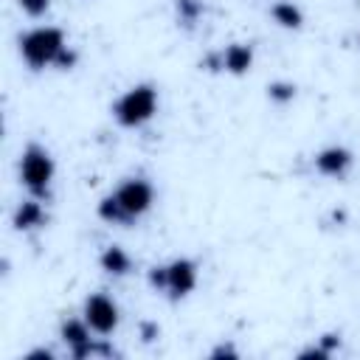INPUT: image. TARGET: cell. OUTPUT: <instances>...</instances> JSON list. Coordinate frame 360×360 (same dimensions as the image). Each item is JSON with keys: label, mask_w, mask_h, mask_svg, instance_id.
<instances>
[{"label": "cell", "mask_w": 360, "mask_h": 360, "mask_svg": "<svg viewBox=\"0 0 360 360\" xmlns=\"http://www.w3.org/2000/svg\"><path fill=\"white\" fill-rule=\"evenodd\" d=\"M267 98L276 104H287L295 98V84L292 82H270L267 84Z\"/></svg>", "instance_id": "13"}, {"label": "cell", "mask_w": 360, "mask_h": 360, "mask_svg": "<svg viewBox=\"0 0 360 360\" xmlns=\"http://www.w3.org/2000/svg\"><path fill=\"white\" fill-rule=\"evenodd\" d=\"M219 68L231 76H245L253 68V45L248 42H231L219 53Z\"/></svg>", "instance_id": "9"}, {"label": "cell", "mask_w": 360, "mask_h": 360, "mask_svg": "<svg viewBox=\"0 0 360 360\" xmlns=\"http://www.w3.org/2000/svg\"><path fill=\"white\" fill-rule=\"evenodd\" d=\"M155 205V186L146 177H124L110 194H104L96 205L98 219L107 225H132Z\"/></svg>", "instance_id": "1"}, {"label": "cell", "mask_w": 360, "mask_h": 360, "mask_svg": "<svg viewBox=\"0 0 360 360\" xmlns=\"http://www.w3.org/2000/svg\"><path fill=\"white\" fill-rule=\"evenodd\" d=\"M17 6H20L28 17H42V14H48L51 0H17Z\"/></svg>", "instance_id": "15"}, {"label": "cell", "mask_w": 360, "mask_h": 360, "mask_svg": "<svg viewBox=\"0 0 360 360\" xmlns=\"http://www.w3.org/2000/svg\"><path fill=\"white\" fill-rule=\"evenodd\" d=\"M270 17L278 28H287V31H298L304 25V11L292 0H276L270 6Z\"/></svg>", "instance_id": "12"}, {"label": "cell", "mask_w": 360, "mask_h": 360, "mask_svg": "<svg viewBox=\"0 0 360 360\" xmlns=\"http://www.w3.org/2000/svg\"><path fill=\"white\" fill-rule=\"evenodd\" d=\"M82 318L87 321V326H90L96 335L107 338V335H112V332L118 329L121 309H118V304H115L107 292H90V295L82 301Z\"/></svg>", "instance_id": "6"}, {"label": "cell", "mask_w": 360, "mask_h": 360, "mask_svg": "<svg viewBox=\"0 0 360 360\" xmlns=\"http://www.w3.org/2000/svg\"><path fill=\"white\" fill-rule=\"evenodd\" d=\"M222 354H225V357H236V352H233L231 346H219V349L211 352V357H222Z\"/></svg>", "instance_id": "17"}, {"label": "cell", "mask_w": 360, "mask_h": 360, "mask_svg": "<svg viewBox=\"0 0 360 360\" xmlns=\"http://www.w3.org/2000/svg\"><path fill=\"white\" fill-rule=\"evenodd\" d=\"M34 357H45V360H53V352L51 349H37V352H28L25 360H34Z\"/></svg>", "instance_id": "16"}, {"label": "cell", "mask_w": 360, "mask_h": 360, "mask_svg": "<svg viewBox=\"0 0 360 360\" xmlns=\"http://www.w3.org/2000/svg\"><path fill=\"white\" fill-rule=\"evenodd\" d=\"M45 222H48V214H45L42 200H37V197L22 200V202L14 208V217H11V225H14L17 231H22V233L37 231V228H42Z\"/></svg>", "instance_id": "10"}, {"label": "cell", "mask_w": 360, "mask_h": 360, "mask_svg": "<svg viewBox=\"0 0 360 360\" xmlns=\"http://www.w3.org/2000/svg\"><path fill=\"white\" fill-rule=\"evenodd\" d=\"M20 56L31 70L59 68L70 70L76 65V53L68 45V37L56 25H37L20 37Z\"/></svg>", "instance_id": "2"}, {"label": "cell", "mask_w": 360, "mask_h": 360, "mask_svg": "<svg viewBox=\"0 0 360 360\" xmlns=\"http://www.w3.org/2000/svg\"><path fill=\"white\" fill-rule=\"evenodd\" d=\"M149 287L160 295H166L169 301H183L197 290L200 281V267L194 259L188 256H177L166 264H155L149 270Z\"/></svg>", "instance_id": "4"}, {"label": "cell", "mask_w": 360, "mask_h": 360, "mask_svg": "<svg viewBox=\"0 0 360 360\" xmlns=\"http://www.w3.org/2000/svg\"><path fill=\"white\" fill-rule=\"evenodd\" d=\"M174 6H177L180 20L188 22V25L202 14V0H174Z\"/></svg>", "instance_id": "14"}, {"label": "cell", "mask_w": 360, "mask_h": 360, "mask_svg": "<svg viewBox=\"0 0 360 360\" xmlns=\"http://www.w3.org/2000/svg\"><path fill=\"white\" fill-rule=\"evenodd\" d=\"M93 335H96V332L87 326V321H84V318H65V321H62V326H59V338H62V343L68 346L70 357H76V360L96 354Z\"/></svg>", "instance_id": "8"}, {"label": "cell", "mask_w": 360, "mask_h": 360, "mask_svg": "<svg viewBox=\"0 0 360 360\" xmlns=\"http://www.w3.org/2000/svg\"><path fill=\"white\" fill-rule=\"evenodd\" d=\"M158 87L149 84V82H138L132 87H127L112 104H110V112L115 118L118 127L124 129H141L143 124H149L158 112Z\"/></svg>", "instance_id": "3"}, {"label": "cell", "mask_w": 360, "mask_h": 360, "mask_svg": "<svg viewBox=\"0 0 360 360\" xmlns=\"http://www.w3.org/2000/svg\"><path fill=\"white\" fill-rule=\"evenodd\" d=\"M312 166H315V172L321 177L343 180L352 172V166H354V155H352V149H346L340 143H329V146H323V149L315 152Z\"/></svg>", "instance_id": "7"}, {"label": "cell", "mask_w": 360, "mask_h": 360, "mask_svg": "<svg viewBox=\"0 0 360 360\" xmlns=\"http://www.w3.org/2000/svg\"><path fill=\"white\" fill-rule=\"evenodd\" d=\"M53 177H56V163H53V155L42 146V143H28L22 152H20V183L25 186L28 197H37V200H51V186H53Z\"/></svg>", "instance_id": "5"}, {"label": "cell", "mask_w": 360, "mask_h": 360, "mask_svg": "<svg viewBox=\"0 0 360 360\" xmlns=\"http://www.w3.org/2000/svg\"><path fill=\"white\" fill-rule=\"evenodd\" d=\"M98 267L112 276V278H121L132 270V256L121 248V245H107L101 253H98Z\"/></svg>", "instance_id": "11"}, {"label": "cell", "mask_w": 360, "mask_h": 360, "mask_svg": "<svg viewBox=\"0 0 360 360\" xmlns=\"http://www.w3.org/2000/svg\"><path fill=\"white\" fill-rule=\"evenodd\" d=\"M357 45H360V34H357Z\"/></svg>", "instance_id": "18"}]
</instances>
